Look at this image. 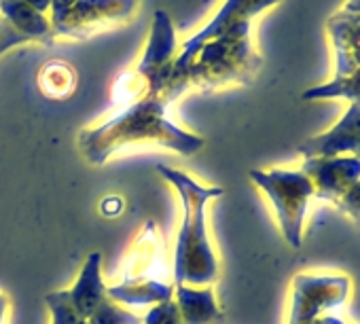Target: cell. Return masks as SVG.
<instances>
[{
  "instance_id": "cell-1",
  "label": "cell",
  "mask_w": 360,
  "mask_h": 324,
  "mask_svg": "<svg viewBox=\"0 0 360 324\" xmlns=\"http://www.w3.org/2000/svg\"><path fill=\"white\" fill-rule=\"evenodd\" d=\"M174 100L161 91L148 89L140 100L112 110L100 123L81 129L79 150L94 166H104L119 150L140 144H159L178 155H195L206 140L169 117Z\"/></svg>"
},
{
  "instance_id": "cell-2",
  "label": "cell",
  "mask_w": 360,
  "mask_h": 324,
  "mask_svg": "<svg viewBox=\"0 0 360 324\" xmlns=\"http://www.w3.org/2000/svg\"><path fill=\"white\" fill-rule=\"evenodd\" d=\"M157 172L176 189L183 214L172 259L174 286H210L219 280L221 263L208 229V206L225 191L214 185H202L191 174L172 166L161 164Z\"/></svg>"
},
{
  "instance_id": "cell-3",
  "label": "cell",
  "mask_w": 360,
  "mask_h": 324,
  "mask_svg": "<svg viewBox=\"0 0 360 324\" xmlns=\"http://www.w3.org/2000/svg\"><path fill=\"white\" fill-rule=\"evenodd\" d=\"M261 68L250 32L236 30L204 43L183 66L172 64V72L189 87L212 91L236 83H250Z\"/></svg>"
},
{
  "instance_id": "cell-4",
  "label": "cell",
  "mask_w": 360,
  "mask_h": 324,
  "mask_svg": "<svg viewBox=\"0 0 360 324\" xmlns=\"http://www.w3.org/2000/svg\"><path fill=\"white\" fill-rule=\"evenodd\" d=\"M250 181L271 202L280 231L286 244L295 250L303 246V225L314 185L301 170H250Z\"/></svg>"
},
{
  "instance_id": "cell-5",
  "label": "cell",
  "mask_w": 360,
  "mask_h": 324,
  "mask_svg": "<svg viewBox=\"0 0 360 324\" xmlns=\"http://www.w3.org/2000/svg\"><path fill=\"white\" fill-rule=\"evenodd\" d=\"M140 0H51L53 39L85 41L129 22Z\"/></svg>"
},
{
  "instance_id": "cell-6",
  "label": "cell",
  "mask_w": 360,
  "mask_h": 324,
  "mask_svg": "<svg viewBox=\"0 0 360 324\" xmlns=\"http://www.w3.org/2000/svg\"><path fill=\"white\" fill-rule=\"evenodd\" d=\"M121 284L142 286L155 282H174L167 261V248L155 221H146L121 263Z\"/></svg>"
},
{
  "instance_id": "cell-7",
  "label": "cell",
  "mask_w": 360,
  "mask_h": 324,
  "mask_svg": "<svg viewBox=\"0 0 360 324\" xmlns=\"http://www.w3.org/2000/svg\"><path fill=\"white\" fill-rule=\"evenodd\" d=\"M349 292L345 276L299 273L292 278V301L286 324H299L337 309Z\"/></svg>"
},
{
  "instance_id": "cell-8",
  "label": "cell",
  "mask_w": 360,
  "mask_h": 324,
  "mask_svg": "<svg viewBox=\"0 0 360 324\" xmlns=\"http://www.w3.org/2000/svg\"><path fill=\"white\" fill-rule=\"evenodd\" d=\"M280 0H225V3L219 7V11L214 13V18L200 28L193 37H189L183 45H180L178 58L174 60L176 66H183L185 62H189V58L208 41L227 34V32H236V30H244L250 32V24L257 15H261L265 9L278 5Z\"/></svg>"
},
{
  "instance_id": "cell-9",
  "label": "cell",
  "mask_w": 360,
  "mask_h": 324,
  "mask_svg": "<svg viewBox=\"0 0 360 324\" xmlns=\"http://www.w3.org/2000/svg\"><path fill=\"white\" fill-rule=\"evenodd\" d=\"M301 172L311 181L314 197L335 204L360 181V159L356 155L309 157L303 161Z\"/></svg>"
},
{
  "instance_id": "cell-10",
  "label": "cell",
  "mask_w": 360,
  "mask_h": 324,
  "mask_svg": "<svg viewBox=\"0 0 360 324\" xmlns=\"http://www.w3.org/2000/svg\"><path fill=\"white\" fill-rule=\"evenodd\" d=\"M358 150H360V104H352L333 129L307 138L303 144H299V153L305 159L356 155Z\"/></svg>"
},
{
  "instance_id": "cell-11",
  "label": "cell",
  "mask_w": 360,
  "mask_h": 324,
  "mask_svg": "<svg viewBox=\"0 0 360 324\" xmlns=\"http://www.w3.org/2000/svg\"><path fill=\"white\" fill-rule=\"evenodd\" d=\"M180 45L176 39V28L165 11H157L150 24V32L144 45V53L134 66V70L142 79H150L165 66H169L178 58Z\"/></svg>"
},
{
  "instance_id": "cell-12",
  "label": "cell",
  "mask_w": 360,
  "mask_h": 324,
  "mask_svg": "<svg viewBox=\"0 0 360 324\" xmlns=\"http://www.w3.org/2000/svg\"><path fill=\"white\" fill-rule=\"evenodd\" d=\"M64 294L70 301V305L77 309V313L85 320L94 313V309L102 303V299H106V282L102 278V254L100 252H91L87 257L75 284L70 288H66Z\"/></svg>"
},
{
  "instance_id": "cell-13",
  "label": "cell",
  "mask_w": 360,
  "mask_h": 324,
  "mask_svg": "<svg viewBox=\"0 0 360 324\" xmlns=\"http://www.w3.org/2000/svg\"><path fill=\"white\" fill-rule=\"evenodd\" d=\"M180 309L183 324H225L214 286H174L172 297Z\"/></svg>"
},
{
  "instance_id": "cell-14",
  "label": "cell",
  "mask_w": 360,
  "mask_h": 324,
  "mask_svg": "<svg viewBox=\"0 0 360 324\" xmlns=\"http://www.w3.org/2000/svg\"><path fill=\"white\" fill-rule=\"evenodd\" d=\"M328 30L337 49V77H347L360 70V15L337 13L328 22Z\"/></svg>"
},
{
  "instance_id": "cell-15",
  "label": "cell",
  "mask_w": 360,
  "mask_h": 324,
  "mask_svg": "<svg viewBox=\"0 0 360 324\" xmlns=\"http://www.w3.org/2000/svg\"><path fill=\"white\" fill-rule=\"evenodd\" d=\"M0 15H3L20 34H24L30 43L39 41L45 45H51L56 41L51 32L49 15L39 13L26 3V0H0Z\"/></svg>"
},
{
  "instance_id": "cell-16",
  "label": "cell",
  "mask_w": 360,
  "mask_h": 324,
  "mask_svg": "<svg viewBox=\"0 0 360 324\" xmlns=\"http://www.w3.org/2000/svg\"><path fill=\"white\" fill-rule=\"evenodd\" d=\"M39 87L51 100H64L77 89V72L62 60H51L39 70Z\"/></svg>"
},
{
  "instance_id": "cell-17",
  "label": "cell",
  "mask_w": 360,
  "mask_h": 324,
  "mask_svg": "<svg viewBox=\"0 0 360 324\" xmlns=\"http://www.w3.org/2000/svg\"><path fill=\"white\" fill-rule=\"evenodd\" d=\"M326 98H343L352 104H360V70L335 79L326 85L311 87L303 93V100H326Z\"/></svg>"
},
{
  "instance_id": "cell-18",
  "label": "cell",
  "mask_w": 360,
  "mask_h": 324,
  "mask_svg": "<svg viewBox=\"0 0 360 324\" xmlns=\"http://www.w3.org/2000/svg\"><path fill=\"white\" fill-rule=\"evenodd\" d=\"M87 324H142V318L129 307L115 303L106 294V299H102V303L87 318Z\"/></svg>"
},
{
  "instance_id": "cell-19",
  "label": "cell",
  "mask_w": 360,
  "mask_h": 324,
  "mask_svg": "<svg viewBox=\"0 0 360 324\" xmlns=\"http://www.w3.org/2000/svg\"><path fill=\"white\" fill-rule=\"evenodd\" d=\"M47 309L51 313V324H87L85 318L77 313V309L66 299L64 290H53L45 297Z\"/></svg>"
},
{
  "instance_id": "cell-20",
  "label": "cell",
  "mask_w": 360,
  "mask_h": 324,
  "mask_svg": "<svg viewBox=\"0 0 360 324\" xmlns=\"http://www.w3.org/2000/svg\"><path fill=\"white\" fill-rule=\"evenodd\" d=\"M142 324H183V318H180V309L176 301L169 299L153 305L146 311V316H142Z\"/></svg>"
},
{
  "instance_id": "cell-21",
  "label": "cell",
  "mask_w": 360,
  "mask_h": 324,
  "mask_svg": "<svg viewBox=\"0 0 360 324\" xmlns=\"http://www.w3.org/2000/svg\"><path fill=\"white\" fill-rule=\"evenodd\" d=\"M30 43L24 34H20L3 15H0V56L11 51L13 47H20V45H26Z\"/></svg>"
},
{
  "instance_id": "cell-22",
  "label": "cell",
  "mask_w": 360,
  "mask_h": 324,
  "mask_svg": "<svg viewBox=\"0 0 360 324\" xmlns=\"http://www.w3.org/2000/svg\"><path fill=\"white\" fill-rule=\"evenodd\" d=\"M335 206H337L339 210H343L347 216H352V219L360 225V181H358L356 185H352V187L347 189V193H345L341 200L335 202Z\"/></svg>"
},
{
  "instance_id": "cell-23",
  "label": "cell",
  "mask_w": 360,
  "mask_h": 324,
  "mask_svg": "<svg viewBox=\"0 0 360 324\" xmlns=\"http://www.w3.org/2000/svg\"><path fill=\"white\" fill-rule=\"evenodd\" d=\"M100 210H102V214H106V216H117L119 212H123V197L110 195V197L102 200Z\"/></svg>"
},
{
  "instance_id": "cell-24",
  "label": "cell",
  "mask_w": 360,
  "mask_h": 324,
  "mask_svg": "<svg viewBox=\"0 0 360 324\" xmlns=\"http://www.w3.org/2000/svg\"><path fill=\"white\" fill-rule=\"evenodd\" d=\"M299 324H347V322H343L341 318H337L333 313H322L318 318H311V320H305V322H299Z\"/></svg>"
},
{
  "instance_id": "cell-25",
  "label": "cell",
  "mask_w": 360,
  "mask_h": 324,
  "mask_svg": "<svg viewBox=\"0 0 360 324\" xmlns=\"http://www.w3.org/2000/svg\"><path fill=\"white\" fill-rule=\"evenodd\" d=\"M9 313H11L9 297L0 292V324H9Z\"/></svg>"
},
{
  "instance_id": "cell-26",
  "label": "cell",
  "mask_w": 360,
  "mask_h": 324,
  "mask_svg": "<svg viewBox=\"0 0 360 324\" xmlns=\"http://www.w3.org/2000/svg\"><path fill=\"white\" fill-rule=\"evenodd\" d=\"M26 3L32 7V9H37L39 13H49V9H51V0H26Z\"/></svg>"
},
{
  "instance_id": "cell-27",
  "label": "cell",
  "mask_w": 360,
  "mask_h": 324,
  "mask_svg": "<svg viewBox=\"0 0 360 324\" xmlns=\"http://www.w3.org/2000/svg\"><path fill=\"white\" fill-rule=\"evenodd\" d=\"M345 13H358L360 15V0H347Z\"/></svg>"
},
{
  "instance_id": "cell-28",
  "label": "cell",
  "mask_w": 360,
  "mask_h": 324,
  "mask_svg": "<svg viewBox=\"0 0 360 324\" xmlns=\"http://www.w3.org/2000/svg\"><path fill=\"white\" fill-rule=\"evenodd\" d=\"M356 157H358V159H360V150H358V153H356Z\"/></svg>"
}]
</instances>
